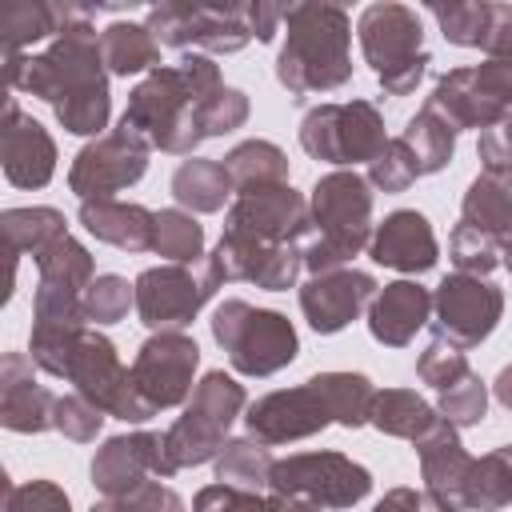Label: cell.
Here are the masks:
<instances>
[{"mask_svg":"<svg viewBox=\"0 0 512 512\" xmlns=\"http://www.w3.org/2000/svg\"><path fill=\"white\" fill-rule=\"evenodd\" d=\"M436 420H440V412L424 396H416L412 388H384V392H376V404H372V420L368 424L376 432L392 436V440L416 444V440H424L436 428Z\"/></svg>","mask_w":512,"mask_h":512,"instance_id":"obj_34","label":"cell"},{"mask_svg":"<svg viewBox=\"0 0 512 512\" xmlns=\"http://www.w3.org/2000/svg\"><path fill=\"white\" fill-rule=\"evenodd\" d=\"M4 84L8 92H28L52 108L64 132L72 136H104L112 116L108 68L100 56V32L92 24L60 32L44 52H4Z\"/></svg>","mask_w":512,"mask_h":512,"instance_id":"obj_1","label":"cell"},{"mask_svg":"<svg viewBox=\"0 0 512 512\" xmlns=\"http://www.w3.org/2000/svg\"><path fill=\"white\" fill-rule=\"evenodd\" d=\"M500 180H504V184H508V188H512V168H508V172H504V176H500Z\"/></svg>","mask_w":512,"mask_h":512,"instance_id":"obj_58","label":"cell"},{"mask_svg":"<svg viewBox=\"0 0 512 512\" xmlns=\"http://www.w3.org/2000/svg\"><path fill=\"white\" fill-rule=\"evenodd\" d=\"M356 36H360V52H364L368 68L376 72V84L384 88V96H412L432 64V56L424 48L420 16L408 4L380 0L360 12Z\"/></svg>","mask_w":512,"mask_h":512,"instance_id":"obj_7","label":"cell"},{"mask_svg":"<svg viewBox=\"0 0 512 512\" xmlns=\"http://www.w3.org/2000/svg\"><path fill=\"white\" fill-rule=\"evenodd\" d=\"M248 412V392L236 376H228L224 368H212L196 380L184 412L172 420V428L164 432V448L168 460L180 468H200L208 460H216L228 444V432L236 424V416Z\"/></svg>","mask_w":512,"mask_h":512,"instance_id":"obj_6","label":"cell"},{"mask_svg":"<svg viewBox=\"0 0 512 512\" xmlns=\"http://www.w3.org/2000/svg\"><path fill=\"white\" fill-rule=\"evenodd\" d=\"M420 456V480H424V496L436 500L448 512H468L464 504V488H468V472L472 460L468 448L460 444V428H452L444 416L436 420V428L412 444Z\"/></svg>","mask_w":512,"mask_h":512,"instance_id":"obj_24","label":"cell"},{"mask_svg":"<svg viewBox=\"0 0 512 512\" xmlns=\"http://www.w3.org/2000/svg\"><path fill=\"white\" fill-rule=\"evenodd\" d=\"M492 392H496V400L512 412V364H504L500 372H496V380H492Z\"/></svg>","mask_w":512,"mask_h":512,"instance_id":"obj_57","label":"cell"},{"mask_svg":"<svg viewBox=\"0 0 512 512\" xmlns=\"http://www.w3.org/2000/svg\"><path fill=\"white\" fill-rule=\"evenodd\" d=\"M392 136L384 132V116L372 100H344V104H316L300 120V148L312 160L356 168L372 164Z\"/></svg>","mask_w":512,"mask_h":512,"instance_id":"obj_9","label":"cell"},{"mask_svg":"<svg viewBox=\"0 0 512 512\" xmlns=\"http://www.w3.org/2000/svg\"><path fill=\"white\" fill-rule=\"evenodd\" d=\"M420 500H424V492L400 484V488H388V492L376 500L372 512H420Z\"/></svg>","mask_w":512,"mask_h":512,"instance_id":"obj_56","label":"cell"},{"mask_svg":"<svg viewBox=\"0 0 512 512\" xmlns=\"http://www.w3.org/2000/svg\"><path fill=\"white\" fill-rule=\"evenodd\" d=\"M220 88V64L204 52H188L176 64H160L128 92L120 128L136 132L152 152L192 156L208 140L200 128V104Z\"/></svg>","mask_w":512,"mask_h":512,"instance_id":"obj_2","label":"cell"},{"mask_svg":"<svg viewBox=\"0 0 512 512\" xmlns=\"http://www.w3.org/2000/svg\"><path fill=\"white\" fill-rule=\"evenodd\" d=\"M228 512H324V508L308 504V500H292V496H260V492L236 488Z\"/></svg>","mask_w":512,"mask_h":512,"instance_id":"obj_53","label":"cell"},{"mask_svg":"<svg viewBox=\"0 0 512 512\" xmlns=\"http://www.w3.org/2000/svg\"><path fill=\"white\" fill-rule=\"evenodd\" d=\"M460 220L488 232L500 244V256L512 260V188L500 176L480 172L468 184V192L460 200Z\"/></svg>","mask_w":512,"mask_h":512,"instance_id":"obj_31","label":"cell"},{"mask_svg":"<svg viewBox=\"0 0 512 512\" xmlns=\"http://www.w3.org/2000/svg\"><path fill=\"white\" fill-rule=\"evenodd\" d=\"M248 112H252L248 92H244V88H228V84H224L220 92H212V96L200 104V128H204V136L212 140V136H224V132L244 128Z\"/></svg>","mask_w":512,"mask_h":512,"instance_id":"obj_47","label":"cell"},{"mask_svg":"<svg viewBox=\"0 0 512 512\" xmlns=\"http://www.w3.org/2000/svg\"><path fill=\"white\" fill-rule=\"evenodd\" d=\"M448 260H452V268L456 272H464V276H484L488 280V272H496L500 264H504V256H500V244L488 236V232H480V228H472V224H456L452 228V236H448Z\"/></svg>","mask_w":512,"mask_h":512,"instance_id":"obj_43","label":"cell"},{"mask_svg":"<svg viewBox=\"0 0 512 512\" xmlns=\"http://www.w3.org/2000/svg\"><path fill=\"white\" fill-rule=\"evenodd\" d=\"M200 344L188 332H152L132 356V384L152 412L188 404L196 388Z\"/></svg>","mask_w":512,"mask_h":512,"instance_id":"obj_16","label":"cell"},{"mask_svg":"<svg viewBox=\"0 0 512 512\" xmlns=\"http://www.w3.org/2000/svg\"><path fill=\"white\" fill-rule=\"evenodd\" d=\"M36 272H40L36 276L40 300H84L88 284L96 280V260L76 236H64L56 248H48L36 260Z\"/></svg>","mask_w":512,"mask_h":512,"instance_id":"obj_29","label":"cell"},{"mask_svg":"<svg viewBox=\"0 0 512 512\" xmlns=\"http://www.w3.org/2000/svg\"><path fill=\"white\" fill-rule=\"evenodd\" d=\"M376 292H380V284L372 272H360V268L320 272V276H308L300 284V312L316 336H336L360 312H368Z\"/></svg>","mask_w":512,"mask_h":512,"instance_id":"obj_20","label":"cell"},{"mask_svg":"<svg viewBox=\"0 0 512 512\" xmlns=\"http://www.w3.org/2000/svg\"><path fill=\"white\" fill-rule=\"evenodd\" d=\"M0 228H4V244L12 256H32L40 260L48 248H56L68 232V220L60 208L48 204H32V208H4L0 212Z\"/></svg>","mask_w":512,"mask_h":512,"instance_id":"obj_32","label":"cell"},{"mask_svg":"<svg viewBox=\"0 0 512 512\" xmlns=\"http://www.w3.org/2000/svg\"><path fill=\"white\" fill-rule=\"evenodd\" d=\"M224 168L236 184V192L268 188V184H288V152L272 140H240L228 148Z\"/></svg>","mask_w":512,"mask_h":512,"instance_id":"obj_36","label":"cell"},{"mask_svg":"<svg viewBox=\"0 0 512 512\" xmlns=\"http://www.w3.org/2000/svg\"><path fill=\"white\" fill-rule=\"evenodd\" d=\"M152 252L168 264H200L204 252V224L184 208H160L156 212V240Z\"/></svg>","mask_w":512,"mask_h":512,"instance_id":"obj_40","label":"cell"},{"mask_svg":"<svg viewBox=\"0 0 512 512\" xmlns=\"http://www.w3.org/2000/svg\"><path fill=\"white\" fill-rule=\"evenodd\" d=\"M88 512H188L180 492L160 484V480H148L140 488H132L128 496H104L96 500Z\"/></svg>","mask_w":512,"mask_h":512,"instance_id":"obj_48","label":"cell"},{"mask_svg":"<svg viewBox=\"0 0 512 512\" xmlns=\"http://www.w3.org/2000/svg\"><path fill=\"white\" fill-rule=\"evenodd\" d=\"M48 36H60V16H56V4H44V0H24V4H12L0 20V40H4V52H24Z\"/></svg>","mask_w":512,"mask_h":512,"instance_id":"obj_41","label":"cell"},{"mask_svg":"<svg viewBox=\"0 0 512 512\" xmlns=\"http://www.w3.org/2000/svg\"><path fill=\"white\" fill-rule=\"evenodd\" d=\"M212 464H216V480L220 484H232V488H244V492H260L272 480L276 456H272V448L264 440L236 436V440L224 444V452Z\"/></svg>","mask_w":512,"mask_h":512,"instance_id":"obj_38","label":"cell"},{"mask_svg":"<svg viewBox=\"0 0 512 512\" xmlns=\"http://www.w3.org/2000/svg\"><path fill=\"white\" fill-rule=\"evenodd\" d=\"M464 372H472V368H468V356H464L456 344H444V340H432V344L420 352V360H416V376H420L424 384H432L436 392L448 388V384H456Z\"/></svg>","mask_w":512,"mask_h":512,"instance_id":"obj_51","label":"cell"},{"mask_svg":"<svg viewBox=\"0 0 512 512\" xmlns=\"http://www.w3.org/2000/svg\"><path fill=\"white\" fill-rule=\"evenodd\" d=\"M128 308H136V284H128L124 276L116 272H104L88 284L84 292V316L88 324L96 328H108V324H120L128 316Z\"/></svg>","mask_w":512,"mask_h":512,"instance_id":"obj_44","label":"cell"},{"mask_svg":"<svg viewBox=\"0 0 512 512\" xmlns=\"http://www.w3.org/2000/svg\"><path fill=\"white\" fill-rule=\"evenodd\" d=\"M64 380L72 384V392H80V396H84L88 404H96L104 416H116V420H124V424H144V420L156 416V412L140 400V392H136V384H132V368L120 360L116 344H112L104 332H96V328H88V332L80 336Z\"/></svg>","mask_w":512,"mask_h":512,"instance_id":"obj_13","label":"cell"},{"mask_svg":"<svg viewBox=\"0 0 512 512\" xmlns=\"http://www.w3.org/2000/svg\"><path fill=\"white\" fill-rule=\"evenodd\" d=\"M212 252L224 268V280L256 284L264 292H288V288H296V280L304 272V256L296 244H260V240L224 232Z\"/></svg>","mask_w":512,"mask_h":512,"instance_id":"obj_22","label":"cell"},{"mask_svg":"<svg viewBox=\"0 0 512 512\" xmlns=\"http://www.w3.org/2000/svg\"><path fill=\"white\" fill-rule=\"evenodd\" d=\"M4 512H72V500L56 480H24L4 484Z\"/></svg>","mask_w":512,"mask_h":512,"instance_id":"obj_50","label":"cell"},{"mask_svg":"<svg viewBox=\"0 0 512 512\" xmlns=\"http://www.w3.org/2000/svg\"><path fill=\"white\" fill-rule=\"evenodd\" d=\"M224 268L216 252L200 264H156L136 276V312L148 332H184L196 312L224 288Z\"/></svg>","mask_w":512,"mask_h":512,"instance_id":"obj_8","label":"cell"},{"mask_svg":"<svg viewBox=\"0 0 512 512\" xmlns=\"http://www.w3.org/2000/svg\"><path fill=\"white\" fill-rule=\"evenodd\" d=\"M88 476L100 496H128L148 480H172L176 464L168 460L160 432H124V436H108L96 448Z\"/></svg>","mask_w":512,"mask_h":512,"instance_id":"obj_19","label":"cell"},{"mask_svg":"<svg viewBox=\"0 0 512 512\" xmlns=\"http://www.w3.org/2000/svg\"><path fill=\"white\" fill-rule=\"evenodd\" d=\"M504 316V292L484 276L452 272L432 292V340L456 344L460 352L480 348Z\"/></svg>","mask_w":512,"mask_h":512,"instance_id":"obj_14","label":"cell"},{"mask_svg":"<svg viewBox=\"0 0 512 512\" xmlns=\"http://www.w3.org/2000/svg\"><path fill=\"white\" fill-rule=\"evenodd\" d=\"M144 24L160 48H200L204 56H232L252 40L244 28V4L164 0L148 8Z\"/></svg>","mask_w":512,"mask_h":512,"instance_id":"obj_12","label":"cell"},{"mask_svg":"<svg viewBox=\"0 0 512 512\" xmlns=\"http://www.w3.org/2000/svg\"><path fill=\"white\" fill-rule=\"evenodd\" d=\"M100 56L108 76H148L160 68V44L148 24L136 20H112L108 28H100Z\"/></svg>","mask_w":512,"mask_h":512,"instance_id":"obj_33","label":"cell"},{"mask_svg":"<svg viewBox=\"0 0 512 512\" xmlns=\"http://www.w3.org/2000/svg\"><path fill=\"white\" fill-rule=\"evenodd\" d=\"M244 424H248V436L264 440L268 448H280V444L320 436L328 424H336V416H332L324 392L316 388V380L308 376L296 388H280V392L252 400L244 412Z\"/></svg>","mask_w":512,"mask_h":512,"instance_id":"obj_18","label":"cell"},{"mask_svg":"<svg viewBox=\"0 0 512 512\" xmlns=\"http://www.w3.org/2000/svg\"><path fill=\"white\" fill-rule=\"evenodd\" d=\"M432 324V292L420 280H392L368 304V332L384 348H408L420 328Z\"/></svg>","mask_w":512,"mask_h":512,"instance_id":"obj_27","label":"cell"},{"mask_svg":"<svg viewBox=\"0 0 512 512\" xmlns=\"http://www.w3.org/2000/svg\"><path fill=\"white\" fill-rule=\"evenodd\" d=\"M168 188H172L176 204L184 212H192V216L224 212V204H232V196H236V184H232L224 160H204V156L180 160Z\"/></svg>","mask_w":512,"mask_h":512,"instance_id":"obj_30","label":"cell"},{"mask_svg":"<svg viewBox=\"0 0 512 512\" xmlns=\"http://www.w3.org/2000/svg\"><path fill=\"white\" fill-rule=\"evenodd\" d=\"M268 492L308 500L320 508H356L372 492V472L364 464H356L352 456L332 452V448L292 452V456L276 460Z\"/></svg>","mask_w":512,"mask_h":512,"instance_id":"obj_11","label":"cell"},{"mask_svg":"<svg viewBox=\"0 0 512 512\" xmlns=\"http://www.w3.org/2000/svg\"><path fill=\"white\" fill-rule=\"evenodd\" d=\"M56 432L64 440H76V444H92L104 428V412L96 404H88L80 392H68V396H56Z\"/></svg>","mask_w":512,"mask_h":512,"instance_id":"obj_49","label":"cell"},{"mask_svg":"<svg viewBox=\"0 0 512 512\" xmlns=\"http://www.w3.org/2000/svg\"><path fill=\"white\" fill-rule=\"evenodd\" d=\"M280 24H284V4H268V0H248L244 4V28L252 32V40L272 44Z\"/></svg>","mask_w":512,"mask_h":512,"instance_id":"obj_54","label":"cell"},{"mask_svg":"<svg viewBox=\"0 0 512 512\" xmlns=\"http://www.w3.org/2000/svg\"><path fill=\"white\" fill-rule=\"evenodd\" d=\"M224 232L260 244H300L312 236V212L304 192H296L292 184H268L236 192L224 212Z\"/></svg>","mask_w":512,"mask_h":512,"instance_id":"obj_17","label":"cell"},{"mask_svg":"<svg viewBox=\"0 0 512 512\" xmlns=\"http://www.w3.org/2000/svg\"><path fill=\"white\" fill-rule=\"evenodd\" d=\"M484 56H512V4H496L488 12V32L480 44Z\"/></svg>","mask_w":512,"mask_h":512,"instance_id":"obj_55","label":"cell"},{"mask_svg":"<svg viewBox=\"0 0 512 512\" xmlns=\"http://www.w3.org/2000/svg\"><path fill=\"white\" fill-rule=\"evenodd\" d=\"M88 332L84 300H40L32 296V332H28V356L40 372L64 380L72 352L80 336Z\"/></svg>","mask_w":512,"mask_h":512,"instance_id":"obj_26","label":"cell"},{"mask_svg":"<svg viewBox=\"0 0 512 512\" xmlns=\"http://www.w3.org/2000/svg\"><path fill=\"white\" fill-rule=\"evenodd\" d=\"M416 180H420L416 160H412V152L404 148V140H400V136H392V140L384 144V152L368 164V184H372L376 192L396 196V192H408Z\"/></svg>","mask_w":512,"mask_h":512,"instance_id":"obj_46","label":"cell"},{"mask_svg":"<svg viewBox=\"0 0 512 512\" xmlns=\"http://www.w3.org/2000/svg\"><path fill=\"white\" fill-rule=\"evenodd\" d=\"M312 236L304 240L300 256L312 276L352 268V260L372 244V184L356 168H336L312 184L308 196Z\"/></svg>","mask_w":512,"mask_h":512,"instance_id":"obj_4","label":"cell"},{"mask_svg":"<svg viewBox=\"0 0 512 512\" xmlns=\"http://www.w3.org/2000/svg\"><path fill=\"white\" fill-rule=\"evenodd\" d=\"M148 144L128 132V128H112L96 140H88L68 168V188L80 196V204L88 200H116V192L132 188L144 180L148 172Z\"/></svg>","mask_w":512,"mask_h":512,"instance_id":"obj_15","label":"cell"},{"mask_svg":"<svg viewBox=\"0 0 512 512\" xmlns=\"http://www.w3.org/2000/svg\"><path fill=\"white\" fill-rule=\"evenodd\" d=\"M76 220L84 224L88 236L120 248V252H152L156 240V212L144 204H124V200H88L80 204Z\"/></svg>","mask_w":512,"mask_h":512,"instance_id":"obj_28","label":"cell"},{"mask_svg":"<svg viewBox=\"0 0 512 512\" xmlns=\"http://www.w3.org/2000/svg\"><path fill=\"white\" fill-rule=\"evenodd\" d=\"M368 256L380 264V268H392L400 276H420L428 268H436L440 260V244H436V232H432V220L416 208H396L388 212L376 232H372V244H368Z\"/></svg>","mask_w":512,"mask_h":512,"instance_id":"obj_25","label":"cell"},{"mask_svg":"<svg viewBox=\"0 0 512 512\" xmlns=\"http://www.w3.org/2000/svg\"><path fill=\"white\" fill-rule=\"evenodd\" d=\"M56 140L52 132L20 112L16 96L4 100V128H0V164L12 188H44L56 176Z\"/></svg>","mask_w":512,"mask_h":512,"instance_id":"obj_21","label":"cell"},{"mask_svg":"<svg viewBox=\"0 0 512 512\" xmlns=\"http://www.w3.org/2000/svg\"><path fill=\"white\" fill-rule=\"evenodd\" d=\"M36 364L28 352H4L0 360V424L20 436H40L56 428V396L36 380Z\"/></svg>","mask_w":512,"mask_h":512,"instance_id":"obj_23","label":"cell"},{"mask_svg":"<svg viewBox=\"0 0 512 512\" xmlns=\"http://www.w3.org/2000/svg\"><path fill=\"white\" fill-rule=\"evenodd\" d=\"M432 20L440 24V36L456 48H480L488 32V12L492 0H448V4H428Z\"/></svg>","mask_w":512,"mask_h":512,"instance_id":"obj_42","label":"cell"},{"mask_svg":"<svg viewBox=\"0 0 512 512\" xmlns=\"http://www.w3.org/2000/svg\"><path fill=\"white\" fill-rule=\"evenodd\" d=\"M456 136H460V132H456L440 112H432L428 104H420V112L408 116V124L400 128V140H404V148L412 152L420 176L444 172V168L452 164V156H456Z\"/></svg>","mask_w":512,"mask_h":512,"instance_id":"obj_35","label":"cell"},{"mask_svg":"<svg viewBox=\"0 0 512 512\" xmlns=\"http://www.w3.org/2000/svg\"><path fill=\"white\" fill-rule=\"evenodd\" d=\"M208 324H212V340L228 352V364L240 376L264 380L300 356V336H296L292 320L276 308H256V304L232 296L212 308Z\"/></svg>","mask_w":512,"mask_h":512,"instance_id":"obj_5","label":"cell"},{"mask_svg":"<svg viewBox=\"0 0 512 512\" xmlns=\"http://www.w3.org/2000/svg\"><path fill=\"white\" fill-rule=\"evenodd\" d=\"M464 504L468 512H500L512 504V444H500L472 460Z\"/></svg>","mask_w":512,"mask_h":512,"instance_id":"obj_39","label":"cell"},{"mask_svg":"<svg viewBox=\"0 0 512 512\" xmlns=\"http://www.w3.org/2000/svg\"><path fill=\"white\" fill-rule=\"evenodd\" d=\"M424 104L440 112L456 132H484L500 124L512 116V56H484V64L444 72Z\"/></svg>","mask_w":512,"mask_h":512,"instance_id":"obj_10","label":"cell"},{"mask_svg":"<svg viewBox=\"0 0 512 512\" xmlns=\"http://www.w3.org/2000/svg\"><path fill=\"white\" fill-rule=\"evenodd\" d=\"M276 80L292 100L336 92L352 80V20L340 4H284Z\"/></svg>","mask_w":512,"mask_h":512,"instance_id":"obj_3","label":"cell"},{"mask_svg":"<svg viewBox=\"0 0 512 512\" xmlns=\"http://www.w3.org/2000/svg\"><path fill=\"white\" fill-rule=\"evenodd\" d=\"M436 412L452 424V428H476L488 416V384L476 372H464L456 384L440 388Z\"/></svg>","mask_w":512,"mask_h":512,"instance_id":"obj_45","label":"cell"},{"mask_svg":"<svg viewBox=\"0 0 512 512\" xmlns=\"http://www.w3.org/2000/svg\"><path fill=\"white\" fill-rule=\"evenodd\" d=\"M312 380L324 392V400H328V408H332L340 428L356 432V428H364L372 420V404H376L380 388L364 372H316Z\"/></svg>","mask_w":512,"mask_h":512,"instance_id":"obj_37","label":"cell"},{"mask_svg":"<svg viewBox=\"0 0 512 512\" xmlns=\"http://www.w3.org/2000/svg\"><path fill=\"white\" fill-rule=\"evenodd\" d=\"M476 156H480V168L488 176H504L512 168V116H504L500 124H492V128L480 132Z\"/></svg>","mask_w":512,"mask_h":512,"instance_id":"obj_52","label":"cell"}]
</instances>
